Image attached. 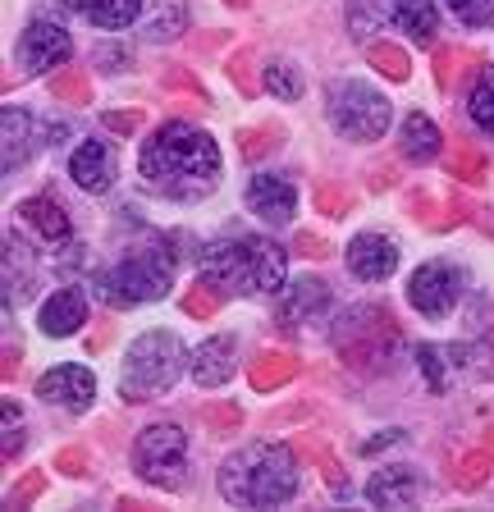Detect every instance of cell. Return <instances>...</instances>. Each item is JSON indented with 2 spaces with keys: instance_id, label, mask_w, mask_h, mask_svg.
I'll use <instances>...</instances> for the list:
<instances>
[{
  "instance_id": "11",
  "label": "cell",
  "mask_w": 494,
  "mask_h": 512,
  "mask_svg": "<svg viewBox=\"0 0 494 512\" xmlns=\"http://www.w3.org/2000/svg\"><path fill=\"white\" fill-rule=\"evenodd\" d=\"M37 398L60 403V407H69V412H87L92 398H97V375L87 371V366H78V362H65V366H55V371H46L42 380H37Z\"/></svg>"
},
{
  "instance_id": "18",
  "label": "cell",
  "mask_w": 494,
  "mask_h": 512,
  "mask_svg": "<svg viewBox=\"0 0 494 512\" xmlns=\"http://www.w3.org/2000/svg\"><path fill=\"white\" fill-rule=\"evenodd\" d=\"M37 325H42V334H51V339H69V334H78L87 325V298L78 288H60V293H51V298L42 302Z\"/></svg>"
},
{
  "instance_id": "34",
  "label": "cell",
  "mask_w": 494,
  "mask_h": 512,
  "mask_svg": "<svg viewBox=\"0 0 494 512\" xmlns=\"http://www.w3.org/2000/svg\"><path fill=\"white\" fill-rule=\"evenodd\" d=\"M183 23H188L183 5H170V0H165L161 10H156V19H151L147 28H142V37H147V42H165V37H179Z\"/></svg>"
},
{
  "instance_id": "26",
  "label": "cell",
  "mask_w": 494,
  "mask_h": 512,
  "mask_svg": "<svg viewBox=\"0 0 494 512\" xmlns=\"http://www.w3.org/2000/svg\"><path fill=\"white\" fill-rule=\"evenodd\" d=\"M51 96L60 106H92V78H87V69H55Z\"/></svg>"
},
{
  "instance_id": "38",
  "label": "cell",
  "mask_w": 494,
  "mask_h": 512,
  "mask_svg": "<svg viewBox=\"0 0 494 512\" xmlns=\"http://www.w3.org/2000/svg\"><path fill=\"white\" fill-rule=\"evenodd\" d=\"M467 28H494V0H444Z\"/></svg>"
},
{
  "instance_id": "42",
  "label": "cell",
  "mask_w": 494,
  "mask_h": 512,
  "mask_svg": "<svg viewBox=\"0 0 494 512\" xmlns=\"http://www.w3.org/2000/svg\"><path fill=\"white\" fill-rule=\"evenodd\" d=\"M417 362H421V375L430 380V389L444 394V389H449V375H444V348H421Z\"/></svg>"
},
{
  "instance_id": "24",
  "label": "cell",
  "mask_w": 494,
  "mask_h": 512,
  "mask_svg": "<svg viewBox=\"0 0 494 512\" xmlns=\"http://www.w3.org/2000/svg\"><path fill=\"white\" fill-rule=\"evenodd\" d=\"M394 23L412 42L430 46L435 32H440V10H435V0H394Z\"/></svg>"
},
{
  "instance_id": "48",
  "label": "cell",
  "mask_w": 494,
  "mask_h": 512,
  "mask_svg": "<svg viewBox=\"0 0 494 512\" xmlns=\"http://www.w3.org/2000/svg\"><path fill=\"white\" fill-rule=\"evenodd\" d=\"M453 60H458V51H435V83L440 87H453Z\"/></svg>"
},
{
  "instance_id": "6",
  "label": "cell",
  "mask_w": 494,
  "mask_h": 512,
  "mask_svg": "<svg viewBox=\"0 0 494 512\" xmlns=\"http://www.w3.org/2000/svg\"><path fill=\"white\" fill-rule=\"evenodd\" d=\"M174 284V256L165 247H138L119 261L115 270L97 275V293L110 307H133V302H156Z\"/></svg>"
},
{
  "instance_id": "37",
  "label": "cell",
  "mask_w": 494,
  "mask_h": 512,
  "mask_svg": "<svg viewBox=\"0 0 494 512\" xmlns=\"http://www.w3.org/2000/svg\"><path fill=\"white\" fill-rule=\"evenodd\" d=\"M408 211L417 215L421 224H430V229H449V224H458L453 215H444V206L435 202L430 192H412V197H408Z\"/></svg>"
},
{
  "instance_id": "5",
  "label": "cell",
  "mask_w": 494,
  "mask_h": 512,
  "mask_svg": "<svg viewBox=\"0 0 494 512\" xmlns=\"http://www.w3.org/2000/svg\"><path fill=\"white\" fill-rule=\"evenodd\" d=\"M403 348V330L385 307H353L334 325V352L357 371H380Z\"/></svg>"
},
{
  "instance_id": "15",
  "label": "cell",
  "mask_w": 494,
  "mask_h": 512,
  "mask_svg": "<svg viewBox=\"0 0 494 512\" xmlns=\"http://www.w3.org/2000/svg\"><path fill=\"white\" fill-rule=\"evenodd\" d=\"M348 270H353L357 279H366V284L389 279L398 270L394 238H385V234H357L353 243H348Z\"/></svg>"
},
{
  "instance_id": "36",
  "label": "cell",
  "mask_w": 494,
  "mask_h": 512,
  "mask_svg": "<svg viewBox=\"0 0 494 512\" xmlns=\"http://www.w3.org/2000/svg\"><path fill=\"white\" fill-rule=\"evenodd\" d=\"M302 448H307V453H312V458H316V462H321V476H325V485H330V490H334V494H348V480H344V467H339V458H334L330 448H325V444H316V439H307V444H302Z\"/></svg>"
},
{
  "instance_id": "35",
  "label": "cell",
  "mask_w": 494,
  "mask_h": 512,
  "mask_svg": "<svg viewBox=\"0 0 494 512\" xmlns=\"http://www.w3.org/2000/svg\"><path fill=\"white\" fill-rule=\"evenodd\" d=\"M353 211V192H344L339 183H316V215H330V220H339V215Z\"/></svg>"
},
{
  "instance_id": "12",
  "label": "cell",
  "mask_w": 494,
  "mask_h": 512,
  "mask_svg": "<svg viewBox=\"0 0 494 512\" xmlns=\"http://www.w3.org/2000/svg\"><path fill=\"white\" fill-rule=\"evenodd\" d=\"M46 138H65V128L55 124H37L28 110L19 106H5V174H14L23 160L33 156Z\"/></svg>"
},
{
  "instance_id": "29",
  "label": "cell",
  "mask_w": 494,
  "mask_h": 512,
  "mask_svg": "<svg viewBox=\"0 0 494 512\" xmlns=\"http://www.w3.org/2000/svg\"><path fill=\"white\" fill-rule=\"evenodd\" d=\"M449 174H453L458 183H485L490 165H485V156L472 147V142H458V147L449 151Z\"/></svg>"
},
{
  "instance_id": "44",
  "label": "cell",
  "mask_w": 494,
  "mask_h": 512,
  "mask_svg": "<svg viewBox=\"0 0 494 512\" xmlns=\"http://www.w3.org/2000/svg\"><path fill=\"white\" fill-rule=\"evenodd\" d=\"M19 444H23V416H19V403H14V398H5V444H0L5 462L19 453Z\"/></svg>"
},
{
  "instance_id": "10",
  "label": "cell",
  "mask_w": 494,
  "mask_h": 512,
  "mask_svg": "<svg viewBox=\"0 0 494 512\" xmlns=\"http://www.w3.org/2000/svg\"><path fill=\"white\" fill-rule=\"evenodd\" d=\"M69 51H74L69 32L60 28V23H51V19H33L28 28H23V37H19L23 74H46V69H60V64L69 60Z\"/></svg>"
},
{
  "instance_id": "32",
  "label": "cell",
  "mask_w": 494,
  "mask_h": 512,
  "mask_svg": "<svg viewBox=\"0 0 494 512\" xmlns=\"http://www.w3.org/2000/svg\"><path fill=\"white\" fill-rule=\"evenodd\" d=\"M280 128L275 124H257V128H238V151H243V160H261L270 156V151L280 147Z\"/></svg>"
},
{
  "instance_id": "33",
  "label": "cell",
  "mask_w": 494,
  "mask_h": 512,
  "mask_svg": "<svg viewBox=\"0 0 494 512\" xmlns=\"http://www.w3.org/2000/svg\"><path fill=\"white\" fill-rule=\"evenodd\" d=\"M490 467H494L490 453H467V458L453 467V485H458V490H481L485 480H490Z\"/></svg>"
},
{
  "instance_id": "7",
  "label": "cell",
  "mask_w": 494,
  "mask_h": 512,
  "mask_svg": "<svg viewBox=\"0 0 494 512\" xmlns=\"http://www.w3.org/2000/svg\"><path fill=\"white\" fill-rule=\"evenodd\" d=\"M325 110H330V124L339 128V138H348V142H380L389 133V119H394L385 96L371 83H357V78L330 83Z\"/></svg>"
},
{
  "instance_id": "21",
  "label": "cell",
  "mask_w": 494,
  "mask_h": 512,
  "mask_svg": "<svg viewBox=\"0 0 494 512\" xmlns=\"http://www.w3.org/2000/svg\"><path fill=\"white\" fill-rule=\"evenodd\" d=\"M19 220L28 224V229H37V234L46 238V243H69V215L60 202H51V197H28V202H19Z\"/></svg>"
},
{
  "instance_id": "23",
  "label": "cell",
  "mask_w": 494,
  "mask_h": 512,
  "mask_svg": "<svg viewBox=\"0 0 494 512\" xmlns=\"http://www.w3.org/2000/svg\"><path fill=\"white\" fill-rule=\"evenodd\" d=\"M74 14H83L87 23H97V28H129L133 19L142 14V0H65Z\"/></svg>"
},
{
  "instance_id": "22",
  "label": "cell",
  "mask_w": 494,
  "mask_h": 512,
  "mask_svg": "<svg viewBox=\"0 0 494 512\" xmlns=\"http://www.w3.org/2000/svg\"><path fill=\"white\" fill-rule=\"evenodd\" d=\"M247 380L257 394H275V389L298 380V357L293 352H261L257 362L247 366Z\"/></svg>"
},
{
  "instance_id": "49",
  "label": "cell",
  "mask_w": 494,
  "mask_h": 512,
  "mask_svg": "<svg viewBox=\"0 0 494 512\" xmlns=\"http://www.w3.org/2000/svg\"><path fill=\"white\" fill-rule=\"evenodd\" d=\"M398 183V170L394 165H371V192H385Z\"/></svg>"
},
{
  "instance_id": "25",
  "label": "cell",
  "mask_w": 494,
  "mask_h": 512,
  "mask_svg": "<svg viewBox=\"0 0 494 512\" xmlns=\"http://www.w3.org/2000/svg\"><path fill=\"white\" fill-rule=\"evenodd\" d=\"M389 19H394V5H389V0H348V32H353L357 42H366L371 32H380Z\"/></svg>"
},
{
  "instance_id": "27",
  "label": "cell",
  "mask_w": 494,
  "mask_h": 512,
  "mask_svg": "<svg viewBox=\"0 0 494 512\" xmlns=\"http://www.w3.org/2000/svg\"><path fill=\"white\" fill-rule=\"evenodd\" d=\"M366 60H371V69H380L389 83H408V74H412L408 51L394 46V42H371L366 46Z\"/></svg>"
},
{
  "instance_id": "16",
  "label": "cell",
  "mask_w": 494,
  "mask_h": 512,
  "mask_svg": "<svg viewBox=\"0 0 494 512\" xmlns=\"http://www.w3.org/2000/svg\"><path fill=\"white\" fill-rule=\"evenodd\" d=\"M69 179L83 192H110L115 188V151L110 142H83L69 160Z\"/></svg>"
},
{
  "instance_id": "52",
  "label": "cell",
  "mask_w": 494,
  "mask_h": 512,
  "mask_svg": "<svg viewBox=\"0 0 494 512\" xmlns=\"http://www.w3.org/2000/svg\"><path fill=\"white\" fill-rule=\"evenodd\" d=\"M229 5H247V0H229Z\"/></svg>"
},
{
  "instance_id": "1",
  "label": "cell",
  "mask_w": 494,
  "mask_h": 512,
  "mask_svg": "<svg viewBox=\"0 0 494 512\" xmlns=\"http://www.w3.org/2000/svg\"><path fill=\"white\" fill-rule=\"evenodd\" d=\"M220 170L225 160H220L215 138L183 119L161 124L138 151V179L170 202H202L206 192H215Z\"/></svg>"
},
{
  "instance_id": "28",
  "label": "cell",
  "mask_w": 494,
  "mask_h": 512,
  "mask_svg": "<svg viewBox=\"0 0 494 512\" xmlns=\"http://www.w3.org/2000/svg\"><path fill=\"white\" fill-rule=\"evenodd\" d=\"M467 115H472V124L481 128L485 138H494V69H485L476 78L472 96H467Z\"/></svg>"
},
{
  "instance_id": "46",
  "label": "cell",
  "mask_w": 494,
  "mask_h": 512,
  "mask_svg": "<svg viewBox=\"0 0 494 512\" xmlns=\"http://www.w3.org/2000/svg\"><path fill=\"white\" fill-rule=\"evenodd\" d=\"M55 471H65V476H87V453L83 448H60V453H55Z\"/></svg>"
},
{
  "instance_id": "14",
  "label": "cell",
  "mask_w": 494,
  "mask_h": 512,
  "mask_svg": "<svg viewBox=\"0 0 494 512\" xmlns=\"http://www.w3.org/2000/svg\"><path fill=\"white\" fill-rule=\"evenodd\" d=\"M247 206H252V215H261L270 224H289L293 211H298V188L284 174H257L247 183Z\"/></svg>"
},
{
  "instance_id": "43",
  "label": "cell",
  "mask_w": 494,
  "mask_h": 512,
  "mask_svg": "<svg viewBox=\"0 0 494 512\" xmlns=\"http://www.w3.org/2000/svg\"><path fill=\"white\" fill-rule=\"evenodd\" d=\"M42 494H46V476H42V471H28V476H23L19 485L10 490V508H33Z\"/></svg>"
},
{
  "instance_id": "41",
  "label": "cell",
  "mask_w": 494,
  "mask_h": 512,
  "mask_svg": "<svg viewBox=\"0 0 494 512\" xmlns=\"http://www.w3.org/2000/svg\"><path fill=\"white\" fill-rule=\"evenodd\" d=\"M229 83H234L243 96H257L261 87H266V83H257V74H252V55L247 51L229 55Z\"/></svg>"
},
{
  "instance_id": "39",
  "label": "cell",
  "mask_w": 494,
  "mask_h": 512,
  "mask_svg": "<svg viewBox=\"0 0 494 512\" xmlns=\"http://www.w3.org/2000/svg\"><path fill=\"white\" fill-rule=\"evenodd\" d=\"M161 87H165V92H179V96H188L193 106H211V101H206V87L197 83V78L188 74V69H165Z\"/></svg>"
},
{
  "instance_id": "17",
  "label": "cell",
  "mask_w": 494,
  "mask_h": 512,
  "mask_svg": "<svg viewBox=\"0 0 494 512\" xmlns=\"http://www.w3.org/2000/svg\"><path fill=\"white\" fill-rule=\"evenodd\" d=\"M330 311V284L325 279H298V284H289L280 293V320L284 325H312L316 316H325Z\"/></svg>"
},
{
  "instance_id": "2",
  "label": "cell",
  "mask_w": 494,
  "mask_h": 512,
  "mask_svg": "<svg viewBox=\"0 0 494 512\" xmlns=\"http://www.w3.org/2000/svg\"><path fill=\"white\" fill-rule=\"evenodd\" d=\"M298 458L289 444H247L220 467V494L234 508H280L298 494Z\"/></svg>"
},
{
  "instance_id": "9",
  "label": "cell",
  "mask_w": 494,
  "mask_h": 512,
  "mask_svg": "<svg viewBox=\"0 0 494 512\" xmlns=\"http://www.w3.org/2000/svg\"><path fill=\"white\" fill-rule=\"evenodd\" d=\"M462 298V270L449 261H426L421 270H412L408 279V302L417 316L426 320H444Z\"/></svg>"
},
{
  "instance_id": "20",
  "label": "cell",
  "mask_w": 494,
  "mask_h": 512,
  "mask_svg": "<svg viewBox=\"0 0 494 512\" xmlns=\"http://www.w3.org/2000/svg\"><path fill=\"white\" fill-rule=\"evenodd\" d=\"M366 499L376 508H412L417 503V471L412 467H380L366 480Z\"/></svg>"
},
{
  "instance_id": "45",
  "label": "cell",
  "mask_w": 494,
  "mask_h": 512,
  "mask_svg": "<svg viewBox=\"0 0 494 512\" xmlns=\"http://www.w3.org/2000/svg\"><path fill=\"white\" fill-rule=\"evenodd\" d=\"M101 124H106L110 133H138V128H142V110H106V115H101Z\"/></svg>"
},
{
  "instance_id": "51",
  "label": "cell",
  "mask_w": 494,
  "mask_h": 512,
  "mask_svg": "<svg viewBox=\"0 0 494 512\" xmlns=\"http://www.w3.org/2000/svg\"><path fill=\"white\" fill-rule=\"evenodd\" d=\"M485 453H490V458H494V426L485 430Z\"/></svg>"
},
{
  "instance_id": "31",
  "label": "cell",
  "mask_w": 494,
  "mask_h": 512,
  "mask_svg": "<svg viewBox=\"0 0 494 512\" xmlns=\"http://www.w3.org/2000/svg\"><path fill=\"white\" fill-rule=\"evenodd\" d=\"M261 83H266L270 96H280V101H298V96H302V74H298V64H289V60L270 64Z\"/></svg>"
},
{
  "instance_id": "3",
  "label": "cell",
  "mask_w": 494,
  "mask_h": 512,
  "mask_svg": "<svg viewBox=\"0 0 494 512\" xmlns=\"http://www.w3.org/2000/svg\"><path fill=\"white\" fill-rule=\"evenodd\" d=\"M202 275L211 279L225 298H252V293H280L284 284V247L270 238L243 234L220 238L202 252Z\"/></svg>"
},
{
  "instance_id": "50",
  "label": "cell",
  "mask_w": 494,
  "mask_h": 512,
  "mask_svg": "<svg viewBox=\"0 0 494 512\" xmlns=\"http://www.w3.org/2000/svg\"><path fill=\"white\" fill-rule=\"evenodd\" d=\"M19 375V348H5V380Z\"/></svg>"
},
{
  "instance_id": "4",
  "label": "cell",
  "mask_w": 494,
  "mask_h": 512,
  "mask_svg": "<svg viewBox=\"0 0 494 512\" xmlns=\"http://www.w3.org/2000/svg\"><path fill=\"white\" fill-rule=\"evenodd\" d=\"M193 352L183 348L179 334L170 330H147L124 357V375H119V398L124 403H156L161 394H170L179 375L188 371Z\"/></svg>"
},
{
  "instance_id": "13",
  "label": "cell",
  "mask_w": 494,
  "mask_h": 512,
  "mask_svg": "<svg viewBox=\"0 0 494 512\" xmlns=\"http://www.w3.org/2000/svg\"><path fill=\"white\" fill-rule=\"evenodd\" d=\"M234 371H238V343L229 334H215V339L197 343L193 357H188V375L202 389H220L225 380H234Z\"/></svg>"
},
{
  "instance_id": "47",
  "label": "cell",
  "mask_w": 494,
  "mask_h": 512,
  "mask_svg": "<svg viewBox=\"0 0 494 512\" xmlns=\"http://www.w3.org/2000/svg\"><path fill=\"white\" fill-rule=\"evenodd\" d=\"M298 256H307V261H321V256H330V243L325 238H316V234H298Z\"/></svg>"
},
{
  "instance_id": "40",
  "label": "cell",
  "mask_w": 494,
  "mask_h": 512,
  "mask_svg": "<svg viewBox=\"0 0 494 512\" xmlns=\"http://www.w3.org/2000/svg\"><path fill=\"white\" fill-rule=\"evenodd\" d=\"M202 416H206V426L220 430V435H234V430H243V407H238V403H211Z\"/></svg>"
},
{
  "instance_id": "19",
  "label": "cell",
  "mask_w": 494,
  "mask_h": 512,
  "mask_svg": "<svg viewBox=\"0 0 494 512\" xmlns=\"http://www.w3.org/2000/svg\"><path fill=\"white\" fill-rule=\"evenodd\" d=\"M398 156L408 160V165H430V160L444 156V133L435 119H426L417 110V115L403 119V133H398Z\"/></svg>"
},
{
  "instance_id": "8",
  "label": "cell",
  "mask_w": 494,
  "mask_h": 512,
  "mask_svg": "<svg viewBox=\"0 0 494 512\" xmlns=\"http://www.w3.org/2000/svg\"><path fill=\"white\" fill-rule=\"evenodd\" d=\"M133 471L156 490H183L188 480V435L174 421H156L133 439Z\"/></svg>"
},
{
  "instance_id": "30",
  "label": "cell",
  "mask_w": 494,
  "mask_h": 512,
  "mask_svg": "<svg viewBox=\"0 0 494 512\" xmlns=\"http://www.w3.org/2000/svg\"><path fill=\"white\" fill-rule=\"evenodd\" d=\"M220 307H225V293H220V288H215L206 275L197 279V284L188 288V293H183V311H188L193 320H211Z\"/></svg>"
}]
</instances>
